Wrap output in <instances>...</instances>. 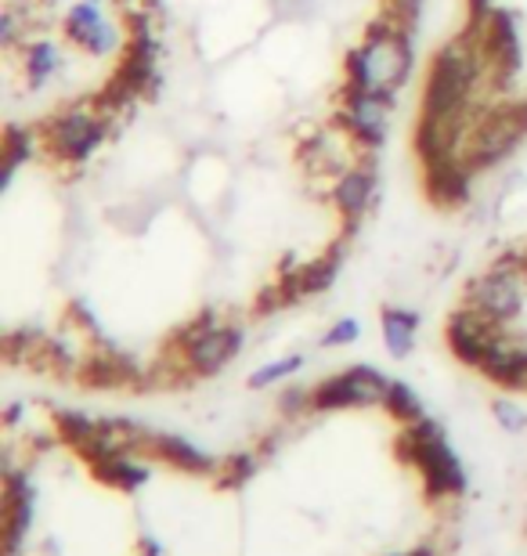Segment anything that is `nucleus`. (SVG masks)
Masks as SVG:
<instances>
[{"label": "nucleus", "mask_w": 527, "mask_h": 556, "mask_svg": "<svg viewBox=\"0 0 527 556\" xmlns=\"http://www.w3.org/2000/svg\"><path fill=\"white\" fill-rule=\"evenodd\" d=\"M112 135V119L98 109V102H76L51 113L40 127V144L54 163L80 170L105 149Z\"/></svg>", "instance_id": "nucleus-1"}, {"label": "nucleus", "mask_w": 527, "mask_h": 556, "mask_svg": "<svg viewBox=\"0 0 527 556\" xmlns=\"http://www.w3.org/2000/svg\"><path fill=\"white\" fill-rule=\"evenodd\" d=\"M463 307L499 329H510L527 307V253H502L466 282Z\"/></svg>", "instance_id": "nucleus-2"}, {"label": "nucleus", "mask_w": 527, "mask_h": 556, "mask_svg": "<svg viewBox=\"0 0 527 556\" xmlns=\"http://www.w3.org/2000/svg\"><path fill=\"white\" fill-rule=\"evenodd\" d=\"M174 348L181 354V369L188 376H217L224 365L235 362L246 348V329L239 321H224L217 311H199L188 326L174 337Z\"/></svg>", "instance_id": "nucleus-3"}, {"label": "nucleus", "mask_w": 527, "mask_h": 556, "mask_svg": "<svg viewBox=\"0 0 527 556\" xmlns=\"http://www.w3.org/2000/svg\"><path fill=\"white\" fill-rule=\"evenodd\" d=\"M368 70H373L376 91L401 94L409 87V76L416 70V29L401 26L398 18H390L387 11L365 26L362 37Z\"/></svg>", "instance_id": "nucleus-4"}, {"label": "nucleus", "mask_w": 527, "mask_h": 556, "mask_svg": "<svg viewBox=\"0 0 527 556\" xmlns=\"http://www.w3.org/2000/svg\"><path fill=\"white\" fill-rule=\"evenodd\" d=\"M524 138H527V102H491L466 141L463 163L474 174H480L488 166L506 163L520 149Z\"/></svg>", "instance_id": "nucleus-5"}, {"label": "nucleus", "mask_w": 527, "mask_h": 556, "mask_svg": "<svg viewBox=\"0 0 527 556\" xmlns=\"http://www.w3.org/2000/svg\"><path fill=\"white\" fill-rule=\"evenodd\" d=\"M398 94L390 91H340L336 102V127L354 141L362 155H376L390 138V119H394Z\"/></svg>", "instance_id": "nucleus-6"}, {"label": "nucleus", "mask_w": 527, "mask_h": 556, "mask_svg": "<svg viewBox=\"0 0 527 556\" xmlns=\"http://www.w3.org/2000/svg\"><path fill=\"white\" fill-rule=\"evenodd\" d=\"M480 40H485L488 62H491V84L495 94H506L513 80L524 70V18L513 8H491L485 18L469 22Z\"/></svg>", "instance_id": "nucleus-7"}, {"label": "nucleus", "mask_w": 527, "mask_h": 556, "mask_svg": "<svg viewBox=\"0 0 527 556\" xmlns=\"http://www.w3.org/2000/svg\"><path fill=\"white\" fill-rule=\"evenodd\" d=\"M62 37L87 59H109L127 48L120 22L109 15V0H73L62 15Z\"/></svg>", "instance_id": "nucleus-8"}, {"label": "nucleus", "mask_w": 527, "mask_h": 556, "mask_svg": "<svg viewBox=\"0 0 527 556\" xmlns=\"http://www.w3.org/2000/svg\"><path fill=\"white\" fill-rule=\"evenodd\" d=\"M329 199L347 228L362 225V220L373 214V206L379 199V170L373 166V155H362V160H354L343 174H336Z\"/></svg>", "instance_id": "nucleus-9"}, {"label": "nucleus", "mask_w": 527, "mask_h": 556, "mask_svg": "<svg viewBox=\"0 0 527 556\" xmlns=\"http://www.w3.org/2000/svg\"><path fill=\"white\" fill-rule=\"evenodd\" d=\"M405 463H412L423 473L426 495L430 498H459L466 492V470H463V463H459V455L452 452V444H448V438L423 444Z\"/></svg>", "instance_id": "nucleus-10"}, {"label": "nucleus", "mask_w": 527, "mask_h": 556, "mask_svg": "<svg viewBox=\"0 0 527 556\" xmlns=\"http://www.w3.org/2000/svg\"><path fill=\"white\" fill-rule=\"evenodd\" d=\"M502 332H506V329L491 326V321L480 318L477 311L459 307L455 315L448 318L444 337H448V348H452V354L459 362L469 365V369H480V365L488 362V354L495 351Z\"/></svg>", "instance_id": "nucleus-11"}, {"label": "nucleus", "mask_w": 527, "mask_h": 556, "mask_svg": "<svg viewBox=\"0 0 527 556\" xmlns=\"http://www.w3.org/2000/svg\"><path fill=\"white\" fill-rule=\"evenodd\" d=\"M18 65H22V80L29 91L48 87L54 76H62L65 70V48L48 33H33V37L18 48Z\"/></svg>", "instance_id": "nucleus-12"}, {"label": "nucleus", "mask_w": 527, "mask_h": 556, "mask_svg": "<svg viewBox=\"0 0 527 556\" xmlns=\"http://www.w3.org/2000/svg\"><path fill=\"white\" fill-rule=\"evenodd\" d=\"M149 455L163 459L166 466H174V470L199 473V477H217L221 470V455H210L206 448H199L196 441H188L185 433H171V430L155 433Z\"/></svg>", "instance_id": "nucleus-13"}, {"label": "nucleus", "mask_w": 527, "mask_h": 556, "mask_svg": "<svg viewBox=\"0 0 527 556\" xmlns=\"http://www.w3.org/2000/svg\"><path fill=\"white\" fill-rule=\"evenodd\" d=\"M423 185L430 203L437 206H463L474 192V170L463 160H444L434 166H423Z\"/></svg>", "instance_id": "nucleus-14"}, {"label": "nucleus", "mask_w": 527, "mask_h": 556, "mask_svg": "<svg viewBox=\"0 0 527 556\" xmlns=\"http://www.w3.org/2000/svg\"><path fill=\"white\" fill-rule=\"evenodd\" d=\"M419 315L412 307H398L387 304L379 311V329H384V348L394 362H405L412 351H416V337H419Z\"/></svg>", "instance_id": "nucleus-15"}, {"label": "nucleus", "mask_w": 527, "mask_h": 556, "mask_svg": "<svg viewBox=\"0 0 527 556\" xmlns=\"http://www.w3.org/2000/svg\"><path fill=\"white\" fill-rule=\"evenodd\" d=\"M37 141H40V130H29V127L4 130V152H0V188H4V192H11L22 166H29L33 152H37Z\"/></svg>", "instance_id": "nucleus-16"}, {"label": "nucleus", "mask_w": 527, "mask_h": 556, "mask_svg": "<svg viewBox=\"0 0 527 556\" xmlns=\"http://www.w3.org/2000/svg\"><path fill=\"white\" fill-rule=\"evenodd\" d=\"M95 473L102 477L105 484L120 488V492H141L149 484V466H145L134 452H123V455H109V459L95 463Z\"/></svg>", "instance_id": "nucleus-17"}, {"label": "nucleus", "mask_w": 527, "mask_h": 556, "mask_svg": "<svg viewBox=\"0 0 527 556\" xmlns=\"http://www.w3.org/2000/svg\"><path fill=\"white\" fill-rule=\"evenodd\" d=\"M384 408L401 422V427H405V422H416V419L426 416V405H423L419 391H416L412 383H405V380H394V383H390V391H387V397H384Z\"/></svg>", "instance_id": "nucleus-18"}, {"label": "nucleus", "mask_w": 527, "mask_h": 556, "mask_svg": "<svg viewBox=\"0 0 527 556\" xmlns=\"http://www.w3.org/2000/svg\"><path fill=\"white\" fill-rule=\"evenodd\" d=\"M256 470H261V455L253 452H231V455H221V470H217V484L221 488H242L250 484Z\"/></svg>", "instance_id": "nucleus-19"}, {"label": "nucleus", "mask_w": 527, "mask_h": 556, "mask_svg": "<svg viewBox=\"0 0 527 556\" xmlns=\"http://www.w3.org/2000/svg\"><path fill=\"white\" fill-rule=\"evenodd\" d=\"M304 354H286V358H278V362H267L261 365L256 372H250V391H267V387H278V383H286L289 376H297L300 369H304Z\"/></svg>", "instance_id": "nucleus-20"}, {"label": "nucleus", "mask_w": 527, "mask_h": 556, "mask_svg": "<svg viewBox=\"0 0 527 556\" xmlns=\"http://www.w3.org/2000/svg\"><path fill=\"white\" fill-rule=\"evenodd\" d=\"M98 419H102V416H87V413H76V408H62V413L54 416V427H59L62 441H70L73 448L80 452L84 444L95 438Z\"/></svg>", "instance_id": "nucleus-21"}, {"label": "nucleus", "mask_w": 527, "mask_h": 556, "mask_svg": "<svg viewBox=\"0 0 527 556\" xmlns=\"http://www.w3.org/2000/svg\"><path fill=\"white\" fill-rule=\"evenodd\" d=\"M357 337H362V321H357V318H340V321H332V326L322 332L318 348L336 351V348H347V343H354Z\"/></svg>", "instance_id": "nucleus-22"}, {"label": "nucleus", "mask_w": 527, "mask_h": 556, "mask_svg": "<svg viewBox=\"0 0 527 556\" xmlns=\"http://www.w3.org/2000/svg\"><path fill=\"white\" fill-rule=\"evenodd\" d=\"M491 416H495V422L506 433H520L527 427V413L513 397H495V402H491Z\"/></svg>", "instance_id": "nucleus-23"}, {"label": "nucleus", "mask_w": 527, "mask_h": 556, "mask_svg": "<svg viewBox=\"0 0 527 556\" xmlns=\"http://www.w3.org/2000/svg\"><path fill=\"white\" fill-rule=\"evenodd\" d=\"M278 413L286 419H300L311 413V387H286L278 391Z\"/></svg>", "instance_id": "nucleus-24"}, {"label": "nucleus", "mask_w": 527, "mask_h": 556, "mask_svg": "<svg viewBox=\"0 0 527 556\" xmlns=\"http://www.w3.org/2000/svg\"><path fill=\"white\" fill-rule=\"evenodd\" d=\"M384 11H387L390 18H398L401 26H409V29H416V33H419L426 0H384Z\"/></svg>", "instance_id": "nucleus-25"}, {"label": "nucleus", "mask_w": 527, "mask_h": 556, "mask_svg": "<svg viewBox=\"0 0 527 556\" xmlns=\"http://www.w3.org/2000/svg\"><path fill=\"white\" fill-rule=\"evenodd\" d=\"M491 8H499V0H466V22L485 18Z\"/></svg>", "instance_id": "nucleus-26"}, {"label": "nucleus", "mask_w": 527, "mask_h": 556, "mask_svg": "<svg viewBox=\"0 0 527 556\" xmlns=\"http://www.w3.org/2000/svg\"><path fill=\"white\" fill-rule=\"evenodd\" d=\"M43 8H59V4H73V0H40Z\"/></svg>", "instance_id": "nucleus-27"}, {"label": "nucleus", "mask_w": 527, "mask_h": 556, "mask_svg": "<svg viewBox=\"0 0 527 556\" xmlns=\"http://www.w3.org/2000/svg\"><path fill=\"white\" fill-rule=\"evenodd\" d=\"M405 556H409V553H405Z\"/></svg>", "instance_id": "nucleus-28"}]
</instances>
